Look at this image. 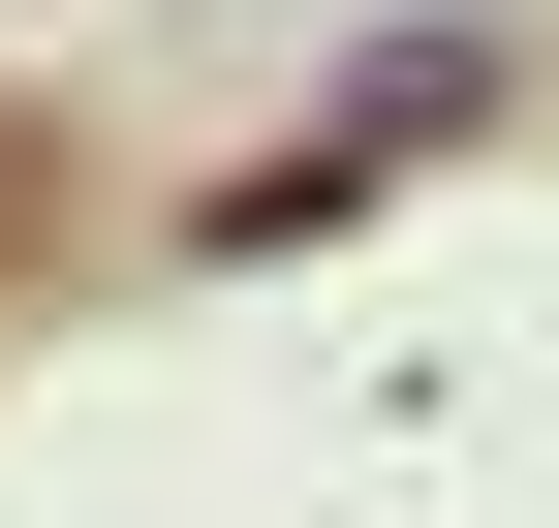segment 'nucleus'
<instances>
[{"label":"nucleus","mask_w":559,"mask_h":528,"mask_svg":"<svg viewBox=\"0 0 559 528\" xmlns=\"http://www.w3.org/2000/svg\"><path fill=\"white\" fill-rule=\"evenodd\" d=\"M528 94H559V62H528V32H404V62H373V94H342V124H311V187H404V156H466V124H528Z\"/></svg>","instance_id":"nucleus-1"},{"label":"nucleus","mask_w":559,"mask_h":528,"mask_svg":"<svg viewBox=\"0 0 559 528\" xmlns=\"http://www.w3.org/2000/svg\"><path fill=\"white\" fill-rule=\"evenodd\" d=\"M94 249H124L94 124H62V94H0V311H32V280H94Z\"/></svg>","instance_id":"nucleus-2"}]
</instances>
